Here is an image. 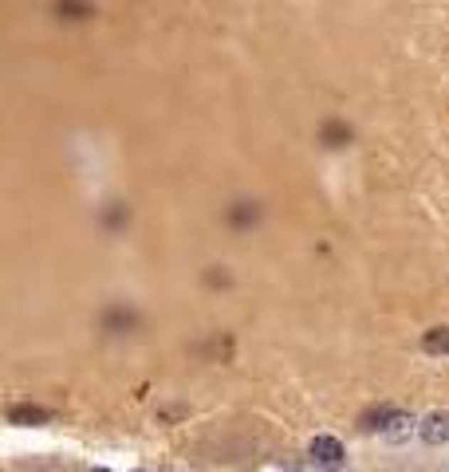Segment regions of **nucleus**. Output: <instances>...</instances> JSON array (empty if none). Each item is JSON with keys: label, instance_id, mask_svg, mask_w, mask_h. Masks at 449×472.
<instances>
[{"label": "nucleus", "instance_id": "obj_1", "mask_svg": "<svg viewBox=\"0 0 449 472\" xmlns=\"http://www.w3.org/2000/svg\"><path fill=\"white\" fill-rule=\"evenodd\" d=\"M422 437L430 441V445L449 441V413H430V417L422 422Z\"/></svg>", "mask_w": 449, "mask_h": 472}, {"label": "nucleus", "instance_id": "obj_2", "mask_svg": "<svg viewBox=\"0 0 449 472\" xmlns=\"http://www.w3.org/2000/svg\"><path fill=\"white\" fill-rule=\"evenodd\" d=\"M312 456L319 464H339L343 461V445L335 437H315L312 441Z\"/></svg>", "mask_w": 449, "mask_h": 472}, {"label": "nucleus", "instance_id": "obj_3", "mask_svg": "<svg viewBox=\"0 0 449 472\" xmlns=\"http://www.w3.org/2000/svg\"><path fill=\"white\" fill-rule=\"evenodd\" d=\"M51 413L40 409V405H12L9 409V422H28V425H43Z\"/></svg>", "mask_w": 449, "mask_h": 472}, {"label": "nucleus", "instance_id": "obj_4", "mask_svg": "<svg viewBox=\"0 0 449 472\" xmlns=\"http://www.w3.org/2000/svg\"><path fill=\"white\" fill-rule=\"evenodd\" d=\"M422 346H426L430 354H449V327H433V331H426Z\"/></svg>", "mask_w": 449, "mask_h": 472}, {"label": "nucleus", "instance_id": "obj_5", "mask_svg": "<svg viewBox=\"0 0 449 472\" xmlns=\"http://www.w3.org/2000/svg\"><path fill=\"white\" fill-rule=\"evenodd\" d=\"M410 429H414V422H410V417H402V413H394V417H390V422H386V433H390V437H394V441H402V437H406Z\"/></svg>", "mask_w": 449, "mask_h": 472}, {"label": "nucleus", "instance_id": "obj_6", "mask_svg": "<svg viewBox=\"0 0 449 472\" xmlns=\"http://www.w3.org/2000/svg\"><path fill=\"white\" fill-rule=\"evenodd\" d=\"M99 472H107V468H99Z\"/></svg>", "mask_w": 449, "mask_h": 472}]
</instances>
